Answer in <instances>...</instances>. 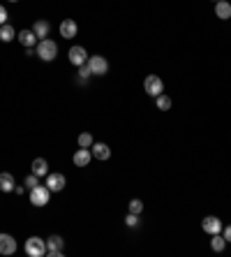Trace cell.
Segmentation results:
<instances>
[{
    "instance_id": "cell-1",
    "label": "cell",
    "mask_w": 231,
    "mask_h": 257,
    "mask_svg": "<svg viewBox=\"0 0 231 257\" xmlns=\"http://www.w3.org/2000/svg\"><path fill=\"white\" fill-rule=\"evenodd\" d=\"M37 56L42 58L44 63H51L58 56V44H56L54 39H49V37H44V39H39V44H37Z\"/></svg>"
},
{
    "instance_id": "cell-2",
    "label": "cell",
    "mask_w": 231,
    "mask_h": 257,
    "mask_svg": "<svg viewBox=\"0 0 231 257\" xmlns=\"http://www.w3.org/2000/svg\"><path fill=\"white\" fill-rule=\"evenodd\" d=\"M49 197H51V190L39 183V185H35V188L30 190V204H32V206H39V209H42V206L49 204Z\"/></svg>"
},
{
    "instance_id": "cell-3",
    "label": "cell",
    "mask_w": 231,
    "mask_h": 257,
    "mask_svg": "<svg viewBox=\"0 0 231 257\" xmlns=\"http://www.w3.org/2000/svg\"><path fill=\"white\" fill-rule=\"evenodd\" d=\"M26 255L30 257H44L46 255V241L39 236H30L26 241Z\"/></svg>"
},
{
    "instance_id": "cell-4",
    "label": "cell",
    "mask_w": 231,
    "mask_h": 257,
    "mask_svg": "<svg viewBox=\"0 0 231 257\" xmlns=\"http://www.w3.org/2000/svg\"><path fill=\"white\" fill-rule=\"evenodd\" d=\"M144 91H146L150 98H157V95H162V91H164V81H162L157 74H148L146 79H144Z\"/></svg>"
},
{
    "instance_id": "cell-5",
    "label": "cell",
    "mask_w": 231,
    "mask_h": 257,
    "mask_svg": "<svg viewBox=\"0 0 231 257\" xmlns=\"http://www.w3.org/2000/svg\"><path fill=\"white\" fill-rule=\"evenodd\" d=\"M88 68L95 76H104L109 72V61L104 56H88Z\"/></svg>"
},
{
    "instance_id": "cell-6",
    "label": "cell",
    "mask_w": 231,
    "mask_h": 257,
    "mask_svg": "<svg viewBox=\"0 0 231 257\" xmlns=\"http://www.w3.org/2000/svg\"><path fill=\"white\" fill-rule=\"evenodd\" d=\"M201 227H203V232H206V234H220V232H222V220L217 218V216H206V218L201 220Z\"/></svg>"
},
{
    "instance_id": "cell-7",
    "label": "cell",
    "mask_w": 231,
    "mask_h": 257,
    "mask_svg": "<svg viewBox=\"0 0 231 257\" xmlns=\"http://www.w3.org/2000/svg\"><path fill=\"white\" fill-rule=\"evenodd\" d=\"M44 185L51 190V192H60V190L65 188V176L58 174V172H54V174L49 172V174H46V183H44Z\"/></svg>"
},
{
    "instance_id": "cell-8",
    "label": "cell",
    "mask_w": 231,
    "mask_h": 257,
    "mask_svg": "<svg viewBox=\"0 0 231 257\" xmlns=\"http://www.w3.org/2000/svg\"><path fill=\"white\" fill-rule=\"evenodd\" d=\"M46 255L49 257H60L62 255V239L58 234L46 239Z\"/></svg>"
},
{
    "instance_id": "cell-9",
    "label": "cell",
    "mask_w": 231,
    "mask_h": 257,
    "mask_svg": "<svg viewBox=\"0 0 231 257\" xmlns=\"http://www.w3.org/2000/svg\"><path fill=\"white\" fill-rule=\"evenodd\" d=\"M69 63L77 65V68H81V65L88 63V53H86L84 46H72V49H69Z\"/></svg>"
},
{
    "instance_id": "cell-10",
    "label": "cell",
    "mask_w": 231,
    "mask_h": 257,
    "mask_svg": "<svg viewBox=\"0 0 231 257\" xmlns=\"http://www.w3.org/2000/svg\"><path fill=\"white\" fill-rule=\"evenodd\" d=\"M16 239L12 234H0V255H14Z\"/></svg>"
},
{
    "instance_id": "cell-11",
    "label": "cell",
    "mask_w": 231,
    "mask_h": 257,
    "mask_svg": "<svg viewBox=\"0 0 231 257\" xmlns=\"http://www.w3.org/2000/svg\"><path fill=\"white\" fill-rule=\"evenodd\" d=\"M77 33H79V26L74 19H65V21L60 23V37L72 39V37H77Z\"/></svg>"
},
{
    "instance_id": "cell-12",
    "label": "cell",
    "mask_w": 231,
    "mask_h": 257,
    "mask_svg": "<svg viewBox=\"0 0 231 257\" xmlns=\"http://www.w3.org/2000/svg\"><path fill=\"white\" fill-rule=\"evenodd\" d=\"M90 153H92V158H97V160H109V158H111V148H109L104 142L92 144L90 146Z\"/></svg>"
},
{
    "instance_id": "cell-13",
    "label": "cell",
    "mask_w": 231,
    "mask_h": 257,
    "mask_svg": "<svg viewBox=\"0 0 231 257\" xmlns=\"http://www.w3.org/2000/svg\"><path fill=\"white\" fill-rule=\"evenodd\" d=\"M74 165L77 167H88L90 165V160H92V153H90V148H81V146H79V151L74 153Z\"/></svg>"
},
{
    "instance_id": "cell-14",
    "label": "cell",
    "mask_w": 231,
    "mask_h": 257,
    "mask_svg": "<svg viewBox=\"0 0 231 257\" xmlns=\"http://www.w3.org/2000/svg\"><path fill=\"white\" fill-rule=\"evenodd\" d=\"M30 174H35V176H46L49 174V162H46L44 158H35L32 160V165H30Z\"/></svg>"
},
{
    "instance_id": "cell-15",
    "label": "cell",
    "mask_w": 231,
    "mask_h": 257,
    "mask_svg": "<svg viewBox=\"0 0 231 257\" xmlns=\"http://www.w3.org/2000/svg\"><path fill=\"white\" fill-rule=\"evenodd\" d=\"M35 35H37V39H44L46 35H49V31H51V23L46 21V19H39V21L32 23V28H30Z\"/></svg>"
},
{
    "instance_id": "cell-16",
    "label": "cell",
    "mask_w": 231,
    "mask_h": 257,
    "mask_svg": "<svg viewBox=\"0 0 231 257\" xmlns=\"http://www.w3.org/2000/svg\"><path fill=\"white\" fill-rule=\"evenodd\" d=\"M215 16L217 19H222V21L231 19V5L227 2V0H217L215 2Z\"/></svg>"
},
{
    "instance_id": "cell-17",
    "label": "cell",
    "mask_w": 231,
    "mask_h": 257,
    "mask_svg": "<svg viewBox=\"0 0 231 257\" xmlns=\"http://www.w3.org/2000/svg\"><path fill=\"white\" fill-rule=\"evenodd\" d=\"M14 188H16L14 176L9 174V172H2V174H0V190H2V192H14Z\"/></svg>"
},
{
    "instance_id": "cell-18",
    "label": "cell",
    "mask_w": 231,
    "mask_h": 257,
    "mask_svg": "<svg viewBox=\"0 0 231 257\" xmlns=\"http://www.w3.org/2000/svg\"><path fill=\"white\" fill-rule=\"evenodd\" d=\"M16 39H19L23 46H28V49H30V46H35V42H37V35H35L32 31H21L19 35H16Z\"/></svg>"
},
{
    "instance_id": "cell-19",
    "label": "cell",
    "mask_w": 231,
    "mask_h": 257,
    "mask_svg": "<svg viewBox=\"0 0 231 257\" xmlns=\"http://www.w3.org/2000/svg\"><path fill=\"white\" fill-rule=\"evenodd\" d=\"M14 37H16L14 28H12L9 23H2V26H0V39H2V42H12Z\"/></svg>"
},
{
    "instance_id": "cell-20",
    "label": "cell",
    "mask_w": 231,
    "mask_h": 257,
    "mask_svg": "<svg viewBox=\"0 0 231 257\" xmlns=\"http://www.w3.org/2000/svg\"><path fill=\"white\" fill-rule=\"evenodd\" d=\"M224 246H227V239L222 236V232H220V234H213V239H210V248L215 250V253H222Z\"/></svg>"
},
{
    "instance_id": "cell-21",
    "label": "cell",
    "mask_w": 231,
    "mask_h": 257,
    "mask_svg": "<svg viewBox=\"0 0 231 257\" xmlns=\"http://www.w3.org/2000/svg\"><path fill=\"white\" fill-rule=\"evenodd\" d=\"M77 144L81 146V148H90V146L95 144V139H92L90 132H81V135L77 137Z\"/></svg>"
},
{
    "instance_id": "cell-22",
    "label": "cell",
    "mask_w": 231,
    "mask_h": 257,
    "mask_svg": "<svg viewBox=\"0 0 231 257\" xmlns=\"http://www.w3.org/2000/svg\"><path fill=\"white\" fill-rule=\"evenodd\" d=\"M157 109H160V111H169L171 109V98L169 95H164V93H162V95H157Z\"/></svg>"
},
{
    "instance_id": "cell-23",
    "label": "cell",
    "mask_w": 231,
    "mask_h": 257,
    "mask_svg": "<svg viewBox=\"0 0 231 257\" xmlns=\"http://www.w3.org/2000/svg\"><path fill=\"white\" fill-rule=\"evenodd\" d=\"M141 211H144V202H141V199H132L130 202V213H137L139 216Z\"/></svg>"
},
{
    "instance_id": "cell-24",
    "label": "cell",
    "mask_w": 231,
    "mask_h": 257,
    "mask_svg": "<svg viewBox=\"0 0 231 257\" xmlns=\"http://www.w3.org/2000/svg\"><path fill=\"white\" fill-rule=\"evenodd\" d=\"M23 185H26V190H32V188H35V185H39V176L30 174V176H28V179H26V183H23Z\"/></svg>"
},
{
    "instance_id": "cell-25",
    "label": "cell",
    "mask_w": 231,
    "mask_h": 257,
    "mask_svg": "<svg viewBox=\"0 0 231 257\" xmlns=\"http://www.w3.org/2000/svg\"><path fill=\"white\" fill-rule=\"evenodd\" d=\"M125 225H127V227H137V225H139L137 213H127V218H125Z\"/></svg>"
},
{
    "instance_id": "cell-26",
    "label": "cell",
    "mask_w": 231,
    "mask_h": 257,
    "mask_svg": "<svg viewBox=\"0 0 231 257\" xmlns=\"http://www.w3.org/2000/svg\"><path fill=\"white\" fill-rule=\"evenodd\" d=\"M79 74H81V79H88V76H92V72H90V68H88V63H86V65H81V68H79Z\"/></svg>"
},
{
    "instance_id": "cell-27",
    "label": "cell",
    "mask_w": 231,
    "mask_h": 257,
    "mask_svg": "<svg viewBox=\"0 0 231 257\" xmlns=\"http://www.w3.org/2000/svg\"><path fill=\"white\" fill-rule=\"evenodd\" d=\"M2 23H7V9H5V5H0V26Z\"/></svg>"
},
{
    "instance_id": "cell-28",
    "label": "cell",
    "mask_w": 231,
    "mask_h": 257,
    "mask_svg": "<svg viewBox=\"0 0 231 257\" xmlns=\"http://www.w3.org/2000/svg\"><path fill=\"white\" fill-rule=\"evenodd\" d=\"M222 236H224V239H227V243H231V225L222 227Z\"/></svg>"
},
{
    "instance_id": "cell-29",
    "label": "cell",
    "mask_w": 231,
    "mask_h": 257,
    "mask_svg": "<svg viewBox=\"0 0 231 257\" xmlns=\"http://www.w3.org/2000/svg\"><path fill=\"white\" fill-rule=\"evenodd\" d=\"M23 190H26V185H16L14 192H16V195H23Z\"/></svg>"
},
{
    "instance_id": "cell-30",
    "label": "cell",
    "mask_w": 231,
    "mask_h": 257,
    "mask_svg": "<svg viewBox=\"0 0 231 257\" xmlns=\"http://www.w3.org/2000/svg\"><path fill=\"white\" fill-rule=\"evenodd\" d=\"M9 2H19V0H9Z\"/></svg>"
},
{
    "instance_id": "cell-31",
    "label": "cell",
    "mask_w": 231,
    "mask_h": 257,
    "mask_svg": "<svg viewBox=\"0 0 231 257\" xmlns=\"http://www.w3.org/2000/svg\"><path fill=\"white\" fill-rule=\"evenodd\" d=\"M213 2H217V0H213Z\"/></svg>"
}]
</instances>
